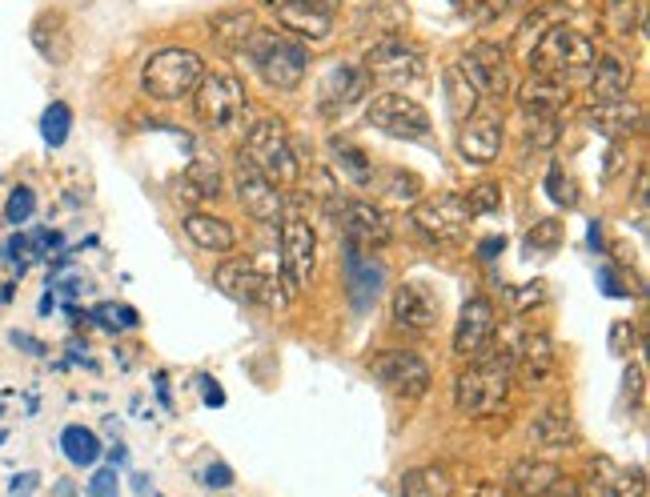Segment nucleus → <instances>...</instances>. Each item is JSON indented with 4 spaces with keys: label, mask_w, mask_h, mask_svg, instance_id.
<instances>
[{
    "label": "nucleus",
    "mask_w": 650,
    "mask_h": 497,
    "mask_svg": "<svg viewBox=\"0 0 650 497\" xmlns=\"http://www.w3.org/2000/svg\"><path fill=\"white\" fill-rule=\"evenodd\" d=\"M514 385L511 349H482L478 358L466 361V370L453 382V405L462 417H494L506 409Z\"/></svg>",
    "instance_id": "1"
},
{
    "label": "nucleus",
    "mask_w": 650,
    "mask_h": 497,
    "mask_svg": "<svg viewBox=\"0 0 650 497\" xmlns=\"http://www.w3.org/2000/svg\"><path fill=\"white\" fill-rule=\"evenodd\" d=\"M245 53H249L254 69L261 72V81L266 84H273V89H281V93L302 89L305 69H310V53H305L302 41L281 36V33H273V29H254Z\"/></svg>",
    "instance_id": "2"
},
{
    "label": "nucleus",
    "mask_w": 650,
    "mask_h": 497,
    "mask_svg": "<svg viewBox=\"0 0 650 497\" xmlns=\"http://www.w3.org/2000/svg\"><path fill=\"white\" fill-rule=\"evenodd\" d=\"M245 161L261 169L273 185H293L302 177V157L293 149L290 128L281 125L278 116H257L249 133H245Z\"/></svg>",
    "instance_id": "3"
},
{
    "label": "nucleus",
    "mask_w": 650,
    "mask_h": 497,
    "mask_svg": "<svg viewBox=\"0 0 650 497\" xmlns=\"http://www.w3.org/2000/svg\"><path fill=\"white\" fill-rule=\"evenodd\" d=\"M201 72V57L193 48H157L149 60H145V69H141V89L153 97V101H181L198 89Z\"/></svg>",
    "instance_id": "4"
},
{
    "label": "nucleus",
    "mask_w": 650,
    "mask_h": 497,
    "mask_svg": "<svg viewBox=\"0 0 650 497\" xmlns=\"http://www.w3.org/2000/svg\"><path fill=\"white\" fill-rule=\"evenodd\" d=\"M594 60H598L594 41L579 29H570V24L550 29L530 53V65H535L538 77H554V81H567L574 72H591Z\"/></svg>",
    "instance_id": "5"
},
{
    "label": "nucleus",
    "mask_w": 650,
    "mask_h": 497,
    "mask_svg": "<svg viewBox=\"0 0 650 497\" xmlns=\"http://www.w3.org/2000/svg\"><path fill=\"white\" fill-rule=\"evenodd\" d=\"M213 281L225 297L242 301V305H266V309H285L290 305V290L278 273H261L254 261L245 257H229L213 269Z\"/></svg>",
    "instance_id": "6"
},
{
    "label": "nucleus",
    "mask_w": 650,
    "mask_h": 497,
    "mask_svg": "<svg viewBox=\"0 0 650 497\" xmlns=\"http://www.w3.org/2000/svg\"><path fill=\"white\" fill-rule=\"evenodd\" d=\"M370 370L397 402H422L430 389V365L414 349H382L370 358Z\"/></svg>",
    "instance_id": "7"
},
{
    "label": "nucleus",
    "mask_w": 650,
    "mask_h": 497,
    "mask_svg": "<svg viewBox=\"0 0 650 497\" xmlns=\"http://www.w3.org/2000/svg\"><path fill=\"white\" fill-rule=\"evenodd\" d=\"M317 269V237L305 217H281V273L290 293H302L314 281Z\"/></svg>",
    "instance_id": "8"
},
{
    "label": "nucleus",
    "mask_w": 650,
    "mask_h": 497,
    "mask_svg": "<svg viewBox=\"0 0 650 497\" xmlns=\"http://www.w3.org/2000/svg\"><path fill=\"white\" fill-rule=\"evenodd\" d=\"M193 104H198V116L210 128H229L245 113V89L229 72H201L198 89H193Z\"/></svg>",
    "instance_id": "9"
},
{
    "label": "nucleus",
    "mask_w": 650,
    "mask_h": 497,
    "mask_svg": "<svg viewBox=\"0 0 650 497\" xmlns=\"http://www.w3.org/2000/svg\"><path fill=\"white\" fill-rule=\"evenodd\" d=\"M366 121L397 140H422V137H430V128H434L430 113H426L418 101H410L406 93L373 97L370 109H366Z\"/></svg>",
    "instance_id": "10"
},
{
    "label": "nucleus",
    "mask_w": 650,
    "mask_h": 497,
    "mask_svg": "<svg viewBox=\"0 0 650 497\" xmlns=\"http://www.w3.org/2000/svg\"><path fill=\"white\" fill-rule=\"evenodd\" d=\"M422 72H426V57H422V48H414L410 41L402 36H382V41H373V48L366 53V77L382 84H410L418 81Z\"/></svg>",
    "instance_id": "11"
},
{
    "label": "nucleus",
    "mask_w": 650,
    "mask_h": 497,
    "mask_svg": "<svg viewBox=\"0 0 650 497\" xmlns=\"http://www.w3.org/2000/svg\"><path fill=\"white\" fill-rule=\"evenodd\" d=\"M453 65L466 72V81L474 84L478 97H486V101L511 97L514 72H511V57H506L502 45H474L470 53H462V57L453 60Z\"/></svg>",
    "instance_id": "12"
},
{
    "label": "nucleus",
    "mask_w": 650,
    "mask_h": 497,
    "mask_svg": "<svg viewBox=\"0 0 650 497\" xmlns=\"http://www.w3.org/2000/svg\"><path fill=\"white\" fill-rule=\"evenodd\" d=\"M233 193H237V201H242V208L249 213L254 221H261V225H278L281 217H285V197H281V189L269 181L261 169H254V165L237 161V169H233Z\"/></svg>",
    "instance_id": "13"
},
{
    "label": "nucleus",
    "mask_w": 650,
    "mask_h": 497,
    "mask_svg": "<svg viewBox=\"0 0 650 497\" xmlns=\"http://www.w3.org/2000/svg\"><path fill=\"white\" fill-rule=\"evenodd\" d=\"M498 334V313H494V301L490 297H470L462 305V317H458V329H453V358L470 361L478 358L482 349H490Z\"/></svg>",
    "instance_id": "14"
},
{
    "label": "nucleus",
    "mask_w": 650,
    "mask_h": 497,
    "mask_svg": "<svg viewBox=\"0 0 650 497\" xmlns=\"http://www.w3.org/2000/svg\"><path fill=\"white\" fill-rule=\"evenodd\" d=\"M341 229H346L354 249H370V253L394 241V221H390V213L358 197L341 201Z\"/></svg>",
    "instance_id": "15"
},
{
    "label": "nucleus",
    "mask_w": 650,
    "mask_h": 497,
    "mask_svg": "<svg viewBox=\"0 0 650 497\" xmlns=\"http://www.w3.org/2000/svg\"><path fill=\"white\" fill-rule=\"evenodd\" d=\"M410 225L430 245H450L466 233L470 217H466L462 197H441V201H422V205L410 208Z\"/></svg>",
    "instance_id": "16"
},
{
    "label": "nucleus",
    "mask_w": 650,
    "mask_h": 497,
    "mask_svg": "<svg viewBox=\"0 0 650 497\" xmlns=\"http://www.w3.org/2000/svg\"><path fill=\"white\" fill-rule=\"evenodd\" d=\"M390 313H394V325L397 329H410V334H430L434 325L441 317V305L434 297L430 285H422V281H406V285H397L394 297H390Z\"/></svg>",
    "instance_id": "17"
},
{
    "label": "nucleus",
    "mask_w": 650,
    "mask_h": 497,
    "mask_svg": "<svg viewBox=\"0 0 650 497\" xmlns=\"http://www.w3.org/2000/svg\"><path fill=\"white\" fill-rule=\"evenodd\" d=\"M514 101L526 113V121H558L562 109H570L574 93H570L567 81H554V77H538L530 72L518 89H514Z\"/></svg>",
    "instance_id": "18"
},
{
    "label": "nucleus",
    "mask_w": 650,
    "mask_h": 497,
    "mask_svg": "<svg viewBox=\"0 0 650 497\" xmlns=\"http://www.w3.org/2000/svg\"><path fill=\"white\" fill-rule=\"evenodd\" d=\"M502 140H506V128H502V116H494V113H474L470 121L458 125V153H462V161H470V165L498 161Z\"/></svg>",
    "instance_id": "19"
},
{
    "label": "nucleus",
    "mask_w": 650,
    "mask_h": 497,
    "mask_svg": "<svg viewBox=\"0 0 650 497\" xmlns=\"http://www.w3.org/2000/svg\"><path fill=\"white\" fill-rule=\"evenodd\" d=\"M586 497H647V474L639 465H618L610 458H594L586 477Z\"/></svg>",
    "instance_id": "20"
},
{
    "label": "nucleus",
    "mask_w": 650,
    "mask_h": 497,
    "mask_svg": "<svg viewBox=\"0 0 650 497\" xmlns=\"http://www.w3.org/2000/svg\"><path fill=\"white\" fill-rule=\"evenodd\" d=\"M514 377L523 385H542L554 377V337L550 334H523L514 341Z\"/></svg>",
    "instance_id": "21"
},
{
    "label": "nucleus",
    "mask_w": 650,
    "mask_h": 497,
    "mask_svg": "<svg viewBox=\"0 0 650 497\" xmlns=\"http://www.w3.org/2000/svg\"><path fill=\"white\" fill-rule=\"evenodd\" d=\"M273 12H278L281 29L302 36V41H322V36L334 33V12L325 0H278Z\"/></svg>",
    "instance_id": "22"
},
{
    "label": "nucleus",
    "mask_w": 650,
    "mask_h": 497,
    "mask_svg": "<svg viewBox=\"0 0 650 497\" xmlns=\"http://www.w3.org/2000/svg\"><path fill=\"white\" fill-rule=\"evenodd\" d=\"M586 125L598 128V133L610 137V140H630V137H639L642 133L647 113H642V104L630 101V97H623V101H598V104H591Z\"/></svg>",
    "instance_id": "23"
},
{
    "label": "nucleus",
    "mask_w": 650,
    "mask_h": 497,
    "mask_svg": "<svg viewBox=\"0 0 650 497\" xmlns=\"http://www.w3.org/2000/svg\"><path fill=\"white\" fill-rule=\"evenodd\" d=\"M530 441L538 450H570L579 441V421L567 402H546L530 421Z\"/></svg>",
    "instance_id": "24"
},
{
    "label": "nucleus",
    "mask_w": 650,
    "mask_h": 497,
    "mask_svg": "<svg viewBox=\"0 0 650 497\" xmlns=\"http://www.w3.org/2000/svg\"><path fill=\"white\" fill-rule=\"evenodd\" d=\"M366 89H370V77H366L361 65H334L322 81V113L334 116L349 104H358Z\"/></svg>",
    "instance_id": "25"
},
{
    "label": "nucleus",
    "mask_w": 650,
    "mask_h": 497,
    "mask_svg": "<svg viewBox=\"0 0 650 497\" xmlns=\"http://www.w3.org/2000/svg\"><path fill=\"white\" fill-rule=\"evenodd\" d=\"M181 229L205 253H233V245H237V233H233L229 221L213 217V213H186Z\"/></svg>",
    "instance_id": "26"
},
{
    "label": "nucleus",
    "mask_w": 650,
    "mask_h": 497,
    "mask_svg": "<svg viewBox=\"0 0 650 497\" xmlns=\"http://www.w3.org/2000/svg\"><path fill=\"white\" fill-rule=\"evenodd\" d=\"M562 474H558L554 462H542V458H523V462L511 465L506 474V486H511L514 497H542L550 486H558Z\"/></svg>",
    "instance_id": "27"
},
{
    "label": "nucleus",
    "mask_w": 650,
    "mask_h": 497,
    "mask_svg": "<svg viewBox=\"0 0 650 497\" xmlns=\"http://www.w3.org/2000/svg\"><path fill=\"white\" fill-rule=\"evenodd\" d=\"M33 45L48 65H65V60L72 57V36H69V24H65L60 12H41V16H36Z\"/></svg>",
    "instance_id": "28"
},
{
    "label": "nucleus",
    "mask_w": 650,
    "mask_h": 497,
    "mask_svg": "<svg viewBox=\"0 0 650 497\" xmlns=\"http://www.w3.org/2000/svg\"><path fill=\"white\" fill-rule=\"evenodd\" d=\"M630 81H635V69L615 53H606L591 65V93L598 101H623L630 93Z\"/></svg>",
    "instance_id": "29"
},
{
    "label": "nucleus",
    "mask_w": 650,
    "mask_h": 497,
    "mask_svg": "<svg viewBox=\"0 0 650 497\" xmlns=\"http://www.w3.org/2000/svg\"><path fill=\"white\" fill-rule=\"evenodd\" d=\"M567 16H570L567 4H538V9L526 12V21L518 24V33H514V48H523V53H535L538 41H542L550 29L567 24Z\"/></svg>",
    "instance_id": "30"
},
{
    "label": "nucleus",
    "mask_w": 650,
    "mask_h": 497,
    "mask_svg": "<svg viewBox=\"0 0 650 497\" xmlns=\"http://www.w3.org/2000/svg\"><path fill=\"white\" fill-rule=\"evenodd\" d=\"M397 497H453V477L441 465H418L402 477Z\"/></svg>",
    "instance_id": "31"
},
{
    "label": "nucleus",
    "mask_w": 650,
    "mask_h": 497,
    "mask_svg": "<svg viewBox=\"0 0 650 497\" xmlns=\"http://www.w3.org/2000/svg\"><path fill=\"white\" fill-rule=\"evenodd\" d=\"M441 89H446V109H450V116L462 125V121H470V116L478 113V104H482V97H478V89L470 81H466V72L458 69V65H450L446 69V81H441Z\"/></svg>",
    "instance_id": "32"
},
{
    "label": "nucleus",
    "mask_w": 650,
    "mask_h": 497,
    "mask_svg": "<svg viewBox=\"0 0 650 497\" xmlns=\"http://www.w3.org/2000/svg\"><path fill=\"white\" fill-rule=\"evenodd\" d=\"M210 33L225 53H242L254 36V16L249 12H221L210 21Z\"/></svg>",
    "instance_id": "33"
},
{
    "label": "nucleus",
    "mask_w": 650,
    "mask_h": 497,
    "mask_svg": "<svg viewBox=\"0 0 650 497\" xmlns=\"http://www.w3.org/2000/svg\"><path fill=\"white\" fill-rule=\"evenodd\" d=\"M329 157H334V165H337V173L341 177H349L354 185H370L373 181V165H370V157L354 145V140H341V137H334L329 140Z\"/></svg>",
    "instance_id": "34"
},
{
    "label": "nucleus",
    "mask_w": 650,
    "mask_h": 497,
    "mask_svg": "<svg viewBox=\"0 0 650 497\" xmlns=\"http://www.w3.org/2000/svg\"><path fill=\"white\" fill-rule=\"evenodd\" d=\"M60 450H65V458H69L72 465H93L97 458H101V441H97L93 429L69 426L60 433Z\"/></svg>",
    "instance_id": "35"
},
{
    "label": "nucleus",
    "mask_w": 650,
    "mask_h": 497,
    "mask_svg": "<svg viewBox=\"0 0 650 497\" xmlns=\"http://www.w3.org/2000/svg\"><path fill=\"white\" fill-rule=\"evenodd\" d=\"M186 189L193 193L198 201H213L221 193V169H217V161H193L186 169Z\"/></svg>",
    "instance_id": "36"
},
{
    "label": "nucleus",
    "mask_w": 650,
    "mask_h": 497,
    "mask_svg": "<svg viewBox=\"0 0 650 497\" xmlns=\"http://www.w3.org/2000/svg\"><path fill=\"white\" fill-rule=\"evenodd\" d=\"M69 128H72V109L65 101H53L41 116V137H45L48 149H60L65 140H69Z\"/></svg>",
    "instance_id": "37"
},
{
    "label": "nucleus",
    "mask_w": 650,
    "mask_h": 497,
    "mask_svg": "<svg viewBox=\"0 0 650 497\" xmlns=\"http://www.w3.org/2000/svg\"><path fill=\"white\" fill-rule=\"evenodd\" d=\"M639 16H642V4L639 0H606V24H610V33L615 36H635L639 33Z\"/></svg>",
    "instance_id": "38"
},
{
    "label": "nucleus",
    "mask_w": 650,
    "mask_h": 497,
    "mask_svg": "<svg viewBox=\"0 0 650 497\" xmlns=\"http://www.w3.org/2000/svg\"><path fill=\"white\" fill-rule=\"evenodd\" d=\"M462 208H466V217L474 221V217H486V213H498L502 208V189L498 185H474L470 193H462Z\"/></svg>",
    "instance_id": "39"
},
{
    "label": "nucleus",
    "mask_w": 650,
    "mask_h": 497,
    "mask_svg": "<svg viewBox=\"0 0 650 497\" xmlns=\"http://www.w3.org/2000/svg\"><path fill=\"white\" fill-rule=\"evenodd\" d=\"M546 197L554 201L558 208H574V205H579V185H574V177H570L562 165H554V169L546 173Z\"/></svg>",
    "instance_id": "40"
},
{
    "label": "nucleus",
    "mask_w": 650,
    "mask_h": 497,
    "mask_svg": "<svg viewBox=\"0 0 650 497\" xmlns=\"http://www.w3.org/2000/svg\"><path fill=\"white\" fill-rule=\"evenodd\" d=\"M558 241H562V225H558V221H538L535 229L526 233V257L554 253Z\"/></svg>",
    "instance_id": "41"
},
{
    "label": "nucleus",
    "mask_w": 650,
    "mask_h": 497,
    "mask_svg": "<svg viewBox=\"0 0 650 497\" xmlns=\"http://www.w3.org/2000/svg\"><path fill=\"white\" fill-rule=\"evenodd\" d=\"M33 208H36V193L29 185H16L9 193V205H4V217L12 221V225H24V221L33 217Z\"/></svg>",
    "instance_id": "42"
},
{
    "label": "nucleus",
    "mask_w": 650,
    "mask_h": 497,
    "mask_svg": "<svg viewBox=\"0 0 650 497\" xmlns=\"http://www.w3.org/2000/svg\"><path fill=\"white\" fill-rule=\"evenodd\" d=\"M506 9H511V0H462L466 21H474V24L498 21V16H502Z\"/></svg>",
    "instance_id": "43"
},
{
    "label": "nucleus",
    "mask_w": 650,
    "mask_h": 497,
    "mask_svg": "<svg viewBox=\"0 0 650 497\" xmlns=\"http://www.w3.org/2000/svg\"><path fill=\"white\" fill-rule=\"evenodd\" d=\"M4 253L12 257V266L21 269H29L36 261V253H41V237H12L9 241V249H4Z\"/></svg>",
    "instance_id": "44"
},
{
    "label": "nucleus",
    "mask_w": 650,
    "mask_h": 497,
    "mask_svg": "<svg viewBox=\"0 0 650 497\" xmlns=\"http://www.w3.org/2000/svg\"><path fill=\"white\" fill-rule=\"evenodd\" d=\"M558 140V121H530V133H526V149H550Z\"/></svg>",
    "instance_id": "45"
},
{
    "label": "nucleus",
    "mask_w": 650,
    "mask_h": 497,
    "mask_svg": "<svg viewBox=\"0 0 650 497\" xmlns=\"http://www.w3.org/2000/svg\"><path fill=\"white\" fill-rule=\"evenodd\" d=\"M394 177V181H390V197L394 201H410V205H414V201H418V193H422V181L414 173H402V169H397V173H390Z\"/></svg>",
    "instance_id": "46"
},
{
    "label": "nucleus",
    "mask_w": 650,
    "mask_h": 497,
    "mask_svg": "<svg viewBox=\"0 0 650 497\" xmlns=\"http://www.w3.org/2000/svg\"><path fill=\"white\" fill-rule=\"evenodd\" d=\"M627 157H630V149L623 145V140H615V145H610V153H606V181L623 177V169H627Z\"/></svg>",
    "instance_id": "47"
},
{
    "label": "nucleus",
    "mask_w": 650,
    "mask_h": 497,
    "mask_svg": "<svg viewBox=\"0 0 650 497\" xmlns=\"http://www.w3.org/2000/svg\"><path fill=\"white\" fill-rule=\"evenodd\" d=\"M89 494L93 497H116V470H101V474H93Z\"/></svg>",
    "instance_id": "48"
},
{
    "label": "nucleus",
    "mask_w": 650,
    "mask_h": 497,
    "mask_svg": "<svg viewBox=\"0 0 650 497\" xmlns=\"http://www.w3.org/2000/svg\"><path fill=\"white\" fill-rule=\"evenodd\" d=\"M97 317H101V321H105L109 329H113V325H116V329H121V325H137V313L121 309V305H116V309H113V305H105V309L97 313Z\"/></svg>",
    "instance_id": "49"
},
{
    "label": "nucleus",
    "mask_w": 650,
    "mask_h": 497,
    "mask_svg": "<svg viewBox=\"0 0 650 497\" xmlns=\"http://www.w3.org/2000/svg\"><path fill=\"white\" fill-rule=\"evenodd\" d=\"M542 497H586V494H582L579 482H558V486H550Z\"/></svg>",
    "instance_id": "50"
},
{
    "label": "nucleus",
    "mask_w": 650,
    "mask_h": 497,
    "mask_svg": "<svg viewBox=\"0 0 650 497\" xmlns=\"http://www.w3.org/2000/svg\"><path fill=\"white\" fill-rule=\"evenodd\" d=\"M205 477H210V486H229V482H233L229 470H225V465H213V470H210V474H205Z\"/></svg>",
    "instance_id": "51"
},
{
    "label": "nucleus",
    "mask_w": 650,
    "mask_h": 497,
    "mask_svg": "<svg viewBox=\"0 0 650 497\" xmlns=\"http://www.w3.org/2000/svg\"><path fill=\"white\" fill-rule=\"evenodd\" d=\"M470 497H514L511 489H502V486H478Z\"/></svg>",
    "instance_id": "52"
},
{
    "label": "nucleus",
    "mask_w": 650,
    "mask_h": 497,
    "mask_svg": "<svg viewBox=\"0 0 650 497\" xmlns=\"http://www.w3.org/2000/svg\"><path fill=\"white\" fill-rule=\"evenodd\" d=\"M201 385H205V397H210V405H225V394H221V385H213L210 377H205Z\"/></svg>",
    "instance_id": "53"
},
{
    "label": "nucleus",
    "mask_w": 650,
    "mask_h": 497,
    "mask_svg": "<svg viewBox=\"0 0 650 497\" xmlns=\"http://www.w3.org/2000/svg\"><path fill=\"white\" fill-rule=\"evenodd\" d=\"M506 245V237H486V245H482V257H494Z\"/></svg>",
    "instance_id": "54"
},
{
    "label": "nucleus",
    "mask_w": 650,
    "mask_h": 497,
    "mask_svg": "<svg viewBox=\"0 0 650 497\" xmlns=\"http://www.w3.org/2000/svg\"><path fill=\"white\" fill-rule=\"evenodd\" d=\"M266 4H269V9H273V4H278V0H266Z\"/></svg>",
    "instance_id": "55"
},
{
    "label": "nucleus",
    "mask_w": 650,
    "mask_h": 497,
    "mask_svg": "<svg viewBox=\"0 0 650 497\" xmlns=\"http://www.w3.org/2000/svg\"><path fill=\"white\" fill-rule=\"evenodd\" d=\"M16 497H24V494H16Z\"/></svg>",
    "instance_id": "56"
}]
</instances>
